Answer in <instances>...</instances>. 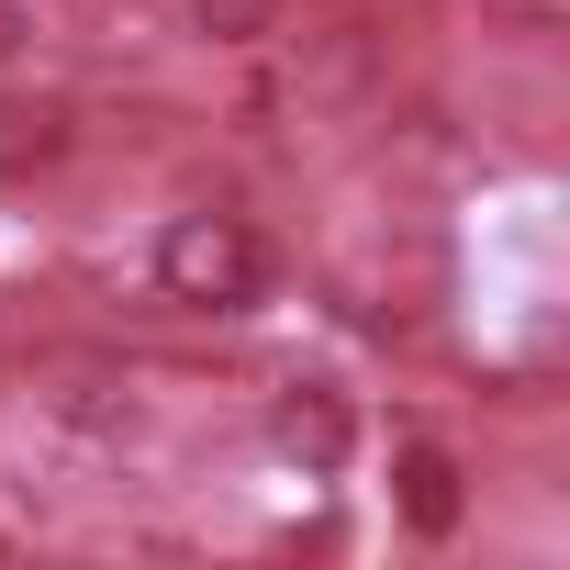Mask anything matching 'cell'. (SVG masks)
Instances as JSON below:
<instances>
[{
    "label": "cell",
    "instance_id": "cell-1",
    "mask_svg": "<svg viewBox=\"0 0 570 570\" xmlns=\"http://www.w3.org/2000/svg\"><path fill=\"white\" fill-rule=\"evenodd\" d=\"M146 279H157V303H168V314H213V325H224V314H257V303H268V246H257L246 213L190 202V213L157 224Z\"/></svg>",
    "mask_w": 570,
    "mask_h": 570
},
{
    "label": "cell",
    "instance_id": "cell-2",
    "mask_svg": "<svg viewBox=\"0 0 570 570\" xmlns=\"http://www.w3.org/2000/svg\"><path fill=\"white\" fill-rule=\"evenodd\" d=\"M392 503H403L414 537H459V459H448L436 436H414V448L392 459Z\"/></svg>",
    "mask_w": 570,
    "mask_h": 570
},
{
    "label": "cell",
    "instance_id": "cell-3",
    "mask_svg": "<svg viewBox=\"0 0 570 570\" xmlns=\"http://www.w3.org/2000/svg\"><path fill=\"white\" fill-rule=\"evenodd\" d=\"M347 436H358V425H347V403H336L325 381H292V392H279V448H292L303 470H336Z\"/></svg>",
    "mask_w": 570,
    "mask_h": 570
},
{
    "label": "cell",
    "instance_id": "cell-4",
    "mask_svg": "<svg viewBox=\"0 0 570 570\" xmlns=\"http://www.w3.org/2000/svg\"><path fill=\"white\" fill-rule=\"evenodd\" d=\"M57 146H68V112H57V101H0V179L46 168Z\"/></svg>",
    "mask_w": 570,
    "mask_h": 570
},
{
    "label": "cell",
    "instance_id": "cell-5",
    "mask_svg": "<svg viewBox=\"0 0 570 570\" xmlns=\"http://www.w3.org/2000/svg\"><path fill=\"white\" fill-rule=\"evenodd\" d=\"M190 23L224 35V46H257V35H268V0H190Z\"/></svg>",
    "mask_w": 570,
    "mask_h": 570
},
{
    "label": "cell",
    "instance_id": "cell-6",
    "mask_svg": "<svg viewBox=\"0 0 570 570\" xmlns=\"http://www.w3.org/2000/svg\"><path fill=\"white\" fill-rule=\"evenodd\" d=\"M23 35H35V0H0V68L23 57Z\"/></svg>",
    "mask_w": 570,
    "mask_h": 570
},
{
    "label": "cell",
    "instance_id": "cell-7",
    "mask_svg": "<svg viewBox=\"0 0 570 570\" xmlns=\"http://www.w3.org/2000/svg\"><path fill=\"white\" fill-rule=\"evenodd\" d=\"M503 12H514L525 35H548V23H559V0H503Z\"/></svg>",
    "mask_w": 570,
    "mask_h": 570
}]
</instances>
